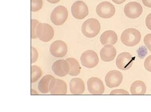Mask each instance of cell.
Masks as SVG:
<instances>
[{"mask_svg": "<svg viewBox=\"0 0 151 112\" xmlns=\"http://www.w3.org/2000/svg\"><path fill=\"white\" fill-rule=\"evenodd\" d=\"M82 65L88 69H93L96 67L99 62L97 53L93 50H87L83 53L81 57Z\"/></svg>", "mask_w": 151, "mask_h": 112, "instance_id": "obj_5", "label": "cell"}, {"mask_svg": "<svg viewBox=\"0 0 151 112\" xmlns=\"http://www.w3.org/2000/svg\"><path fill=\"white\" fill-rule=\"evenodd\" d=\"M96 12L99 17L103 18H110L116 13V9L109 1H103L97 6Z\"/></svg>", "mask_w": 151, "mask_h": 112, "instance_id": "obj_8", "label": "cell"}, {"mask_svg": "<svg viewBox=\"0 0 151 112\" xmlns=\"http://www.w3.org/2000/svg\"><path fill=\"white\" fill-rule=\"evenodd\" d=\"M31 94H32V95H33V94H38V93H36L35 90L31 89Z\"/></svg>", "mask_w": 151, "mask_h": 112, "instance_id": "obj_32", "label": "cell"}, {"mask_svg": "<svg viewBox=\"0 0 151 112\" xmlns=\"http://www.w3.org/2000/svg\"><path fill=\"white\" fill-rule=\"evenodd\" d=\"M110 94H111V95H116V94H117V95H122V94L128 95L129 93L124 89H116V90L112 91L110 93Z\"/></svg>", "mask_w": 151, "mask_h": 112, "instance_id": "obj_27", "label": "cell"}, {"mask_svg": "<svg viewBox=\"0 0 151 112\" xmlns=\"http://www.w3.org/2000/svg\"><path fill=\"white\" fill-rule=\"evenodd\" d=\"M36 35L42 42H49L53 38L54 30L52 27L48 23L40 22L36 29Z\"/></svg>", "mask_w": 151, "mask_h": 112, "instance_id": "obj_3", "label": "cell"}, {"mask_svg": "<svg viewBox=\"0 0 151 112\" xmlns=\"http://www.w3.org/2000/svg\"><path fill=\"white\" fill-rule=\"evenodd\" d=\"M68 11L66 7L62 5L58 6L52 10L50 15V21L55 26H62L68 18Z\"/></svg>", "mask_w": 151, "mask_h": 112, "instance_id": "obj_4", "label": "cell"}, {"mask_svg": "<svg viewBox=\"0 0 151 112\" xmlns=\"http://www.w3.org/2000/svg\"><path fill=\"white\" fill-rule=\"evenodd\" d=\"M112 1L114 3L117 4V5H121V4H122L123 3H124L126 0H112Z\"/></svg>", "mask_w": 151, "mask_h": 112, "instance_id": "obj_30", "label": "cell"}, {"mask_svg": "<svg viewBox=\"0 0 151 112\" xmlns=\"http://www.w3.org/2000/svg\"><path fill=\"white\" fill-rule=\"evenodd\" d=\"M31 35L32 39H36L37 38V35H36V29H37V27L40 23V22L37 21V20L32 19L31 21Z\"/></svg>", "mask_w": 151, "mask_h": 112, "instance_id": "obj_23", "label": "cell"}, {"mask_svg": "<svg viewBox=\"0 0 151 112\" xmlns=\"http://www.w3.org/2000/svg\"><path fill=\"white\" fill-rule=\"evenodd\" d=\"M124 12L127 17L134 19L142 14L143 8L140 3L132 1L127 3L124 8Z\"/></svg>", "mask_w": 151, "mask_h": 112, "instance_id": "obj_9", "label": "cell"}, {"mask_svg": "<svg viewBox=\"0 0 151 112\" xmlns=\"http://www.w3.org/2000/svg\"><path fill=\"white\" fill-rule=\"evenodd\" d=\"M122 79L123 75L120 71L111 70L106 74L105 81L107 87L113 88L120 86Z\"/></svg>", "mask_w": 151, "mask_h": 112, "instance_id": "obj_10", "label": "cell"}, {"mask_svg": "<svg viewBox=\"0 0 151 112\" xmlns=\"http://www.w3.org/2000/svg\"><path fill=\"white\" fill-rule=\"evenodd\" d=\"M68 62L69 63L70 70L69 74L71 76H77L80 74L81 67L76 59L74 58H68L66 59Z\"/></svg>", "mask_w": 151, "mask_h": 112, "instance_id": "obj_20", "label": "cell"}, {"mask_svg": "<svg viewBox=\"0 0 151 112\" xmlns=\"http://www.w3.org/2000/svg\"><path fill=\"white\" fill-rule=\"evenodd\" d=\"M50 53L54 57H63L66 55L68 47L66 44L61 40H57L51 44L50 46Z\"/></svg>", "mask_w": 151, "mask_h": 112, "instance_id": "obj_12", "label": "cell"}, {"mask_svg": "<svg viewBox=\"0 0 151 112\" xmlns=\"http://www.w3.org/2000/svg\"><path fill=\"white\" fill-rule=\"evenodd\" d=\"M31 83H34L37 82L39 78H40L42 74V70L40 68H39L37 65H32L31 68Z\"/></svg>", "mask_w": 151, "mask_h": 112, "instance_id": "obj_21", "label": "cell"}, {"mask_svg": "<svg viewBox=\"0 0 151 112\" xmlns=\"http://www.w3.org/2000/svg\"><path fill=\"white\" fill-rule=\"evenodd\" d=\"M38 58V53L37 50L34 47H31V63H34L37 61Z\"/></svg>", "mask_w": 151, "mask_h": 112, "instance_id": "obj_25", "label": "cell"}, {"mask_svg": "<svg viewBox=\"0 0 151 112\" xmlns=\"http://www.w3.org/2000/svg\"><path fill=\"white\" fill-rule=\"evenodd\" d=\"M144 43L147 49L151 52V34H147L144 37Z\"/></svg>", "mask_w": 151, "mask_h": 112, "instance_id": "obj_24", "label": "cell"}, {"mask_svg": "<svg viewBox=\"0 0 151 112\" xmlns=\"http://www.w3.org/2000/svg\"><path fill=\"white\" fill-rule=\"evenodd\" d=\"M100 53L102 61L110 62L113 61L116 58L117 51L113 45H105L101 50Z\"/></svg>", "mask_w": 151, "mask_h": 112, "instance_id": "obj_15", "label": "cell"}, {"mask_svg": "<svg viewBox=\"0 0 151 112\" xmlns=\"http://www.w3.org/2000/svg\"><path fill=\"white\" fill-rule=\"evenodd\" d=\"M71 14L73 17L78 20H82L89 14V9L86 3L83 1H77L71 6Z\"/></svg>", "mask_w": 151, "mask_h": 112, "instance_id": "obj_6", "label": "cell"}, {"mask_svg": "<svg viewBox=\"0 0 151 112\" xmlns=\"http://www.w3.org/2000/svg\"><path fill=\"white\" fill-rule=\"evenodd\" d=\"M142 1L145 6L151 8V0H142Z\"/></svg>", "mask_w": 151, "mask_h": 112, "instance_id": "obj_29", "label": "cell"}, {"mask_svg": "<svg viewBox=\"0 0 151 112\" xmlns=\"http://www.w3.org/2000/svg\"><path fill=\"white\" fill-rule=\"evenodd\" d=\"M145 25L147 27L151 30V13L147 16L145 19Z\"/></svg>", "mask_w": 151, "mask_h": 112, "instance_id": "obj_28", "label": "cell"}, {"mask_svg": "<svg viewBox=\"0 0 151 112\" xmlns=\"http://www.w3.org/2000/svg\"><path fill=\"white\" fill-rule=\"evenodd\" d=\"M52 70L57 76L61 77H65L70 72V67L69 63L66 60H59L52 64Z\"/></svg>", "mask_w": 151, "mask_h": 112, "instance_id": "obj_11", "label": "cell"}, {"mask_svg": "<svg viewBox=\"0 0 151 112\" xmlns=\"http://www.w3.org/2000/svg\"><path fill=\"white\" fill-rule=\"evenodd\" d=\"M87 88L91 94H102L105 91V87L100 79L91 77L87 81Z\"/></svg>", "mask_w": 151, "mask_h": 112, "instance_id": "obj_13", "label": "cell"}, {"mask_svg": "<svg viewBox=\"0 0 151 112\" xmlns=\"http://www.w3.org/2000/svg\"><path fill=\"white\" fill-rule=\"evenodd\" d=\"M70 89L71 94H82L85 91V84L81 78H73L70 82Z\"/></svg>", "mask_w": 151, "mask_h": 112, "instance_id": "obj_17", "label": "cell"}, {"mask_svg": "<svg viewBox=\"0 0 151 112\" xmlns=\"http://www.w3.org/2000/svg\"><path fill=\"white\" fill-rule=\"evenodd\" d=\"M31 10L33 12L38 11L42 8V0H31Z\"/></svg>", "mask_w": 151, "mask_h": 112, "instance_id": "obj_22", "label": "cell"}, {"mask_svg": "<svg viewBox=\"0 0 151 112\" xmlns=\"http://www.w3.org/2000/svg\"><path fill=\"white\" fill-rule=\"evenodd\" d=\"M47 1L49 2L50 3H52V4H55L57 3L58 2H59L61 1V0H47Z\"/></svg>", "mask_w": 151, "mask_h": 112, "instance_id": "obj_31", "label": "cell"}, {"mask_svg": "<svg viewBox=\"0 0 151 112\" xmlns=\"http://www.w3.org/2000/svg\"><path fill=\"white\" fill-rule=\"evenodd\" d=\"M54 77L51 75H46L43 77L38 85L39 91L42 94H47L49 92L50 84Z\"/></svg>", "mask_w": 151, "mask_h": 112, "instance_id": "obj_18", "label": "cell"}, {"mask_svg": "<svg viewBox=\"0 0 151 112\" xmlns=\"http://www.w3.org/2000/svg\"><path fill=\"white\" fill-rule=\"evenodd\" d=\"M135 57L128 52L119 54L116 59V66L121 70H127L132 67Z\"/></svg>", "mask_w": 151, "mask_h": 112, "instance_id": "obj_7", "label": "cell"}, {"mask_svg": "<svg viewBox=\"0 0 151 112\" xmlns=\"http://www.w3.org/2000/svg\"><path fill=\"white\" fill-rule=\"evenodd\" d=\"M144 67L147 71L151 72V55L145 59L144 62Z\"/></svg>", "mask_w": 151, "mask_h": 112, "instance_id": "obj_26", "label": "cell"}, {"mask_svg": "<svg viewBox=\"0 0 151 112\" xmlns=\"http://www.w3.org/2000/svg\"><path fill=\"white\" fill-rule=\"evenodd\" d=\"M142 35L140 31L134 28H129L123 31L121 34V42L126 46L133 47L137 45L141 41Z\"/></svg>", "mask_w": 151, "mask_h": 112, "instance_id": "obj_1", "label": "cell"}, {"mask_svg": "<svg viewBox=\"0 0 151 112\" xmlns=\"http://www.w3.org/2000/svg\"><path fill=\"white\" fill-rule=\"evenodd\" d=\"M131 94L134 95L145 94L147 91L145 84L141 81H134L130 87Z\"/></svg>", "mask_w": 151, "mask_h": 112, "instance_id": "obj_19", "label": "cell"}, {"mask_svg": "<svg viewBox=\"0 0 151 112\" xmlns=\"http://www.w3.org/2000/svg\"><path fill=\"white\" fill-rule=\"evenodd\" d=\"M49 92L51 94H66L67 93L66 83L63 80L54 78L50 84Z\"/></svg>", "mask_w": 151, "mask_h": 112, "instance_id": "obj_14", "label": "cell"}, {"mask_svg": "<svg viewBox=\"0 0 151 112\" xmlns=\"http://www.w3.org/2000/svg\"><path fill=\"white\" fill-rule=\"evenodd\" d=\"M82 33L86 38L96 37L101 30L100 23L96 18H89L82 26Z\"/></svg>", "mask_w": 151, "mask_h": 112, "instance_id": "obj_2", "label": "cell"}, {"mask_svg": "<svg viewBox=\"0 0 151 112\" xmlns=\"http://www.w3.org/2000/svg\"><path fill=\"white\" fill-rule=\"evenodd\" d=\"M117 40L118 38L116 32L111 30H106L103 33L100 38V41L103 46L116 45Z\"/></svg>", "mask_w": 151, "mask_h": 112, "instance_id": "obj_16", "label": "cell"}]
</instances>
